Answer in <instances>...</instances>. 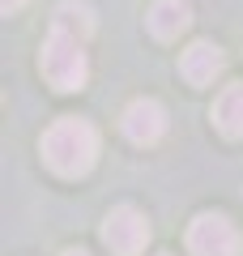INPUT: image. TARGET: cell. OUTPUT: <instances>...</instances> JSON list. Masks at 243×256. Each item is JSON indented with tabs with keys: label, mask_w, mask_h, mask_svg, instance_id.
I'll return each instance as SVG.
<instances>
[{
	"label": "cell",
	"mask_w": 243,
	"mask_h": 256,
	"mask_svg": "<svg viewBox=\"0 0 243 256\" xmlns=\"http://www.w3.org/2000/svg\"><path fill=\"white\" fill-rule=\"evenodd\" d=\"M43 162L64 180H81L90 175L98 162V128L90 120L77 116H60L52 128L43 132Z\"/></svg>",
	"instance_id": "obj_1"
},
{
	"label": "cell",
	"mask_w": 243,
	"mask_h": 256,
	"mask_svg": "<svg viewBox=\"0 0 243 256\" xmlns=\"http://www.w3.org/2000/svg\"><path fill=\"white\" fill-rule=\"evenodd\" d=\"M43 77L56 86V90H81V86L90 82V60H86V43L77 34H64V30H52L43 43Z\"/></svg>",
	"instance_id": "obj_2"
},
{
	"label": "cell",
	"mask_w": 243,
	"mask_h": 256,
	"mask_svg": "<svg viewBox=\"0 0 243 256\" xmlns=\"http://www.w3.org/2000/svg\"><path fill=\"white\" fill-rule=\"evenodd\" d=\"M243 235L226 214H196L188 226V256H239Z\"/></svg>",
	"instance_id": "obj_3"
},
{
	"label": "cell",
	"mask_w": 243,
	"mask_h": 256,
	"mask_svg": "<svg viewBox=\"0 0 243 256\" xmlns=\"http://www.w3.org/2000/svg\"><path fill=\"white\" fill-rule=\"evenodd\" d=\"M102 244L111 248V256H141L150 244V222L132 205H116L102 218Z\"/></svg>",
	"instance_id": "obj_4"
},
{
	"label": "cell",
	"mask_w": 243,
	"mask_h": 256,
	"mask_svg": "<svg viewBox=\"0 0 243 256\" xmlns=\"http://www.w3.org/2000/svg\"><path fill=\"white\" fill-rule=\"evenodd\" d=\"M124 137L132 141V146H154V141H162V132H166V111H162L158 98H136L128 102L124 111Z\"/></svg>",
	"instance_id": "obj_5"
},
{
	"label": "cell",
	"mask_w": 243,
	"mask_h": 256,
	"mask_svg": "<svg viewBox=\"0 0 243 256\" xmlns=\"http://www.w3.org/2000/svg\"><path fill=\"white\" fill-rule=\"evenodd\" d=\"M226 68V56L218 43H209V38H200V43H192L188 52L180 56V73L188 86H214V77Z\"/></svg>",
	"instance_id": "obj_6"
},
{
	"label": "cell",
	"mask_w": 243,
	"mask_h": 256,
	"mask_svg": "<svg viewBox=\"0 0 243 256\" xmlns=\"http://www.w3.org/2000/svg\"><path fill=\"white\" fill-rule=\"evenodd\" d=\"M145 22H150V34L154 38L171 43V38H180L184 30L192 26V4H188V0H154Z\"/></svg>",
	"instance_id": "obj_7"
},
{
	"label": "cell",
	"mask_w": 243,
	"mask_h": 256,
	"mask_svg": "<svg viewBox=\"0 0 243 256\" xmlns=\"http://www.w3.org/2000/svg\"><path fill=\"white\" fill-rule=\"evenodd\" d=\"M214 124H218L222 137L243 141V82H230L214 98Z\"/></svg>",
	"instance_id": "obj_8"
},
{
	"label": "cell",
	"mask_w": 243,
	"mask_h": 256,
	"mask_svg": "<svg viewBox=\"0 0 243 256\" xmlns=\"http://www.w3.org/2000/svg\"><path fill=\"white\" fill-rule=\"evenodd\" d=\"M94 26H98V18H94V9L86 4V0H60V4L52 9V30L77 34L81 43L94 34Z\"/></svg>",
	"instance_id": "obj_9"
},
{
	"label": "cell",
	"mask_w": 243,
	"mask_h": 256,
	"mask_svg": "<svg viewBox=\"0 0 243 256\" xmlns=\"http://www.w3.org/2000/svg\"><path fill=\"white\" fill-rule=\"evenodd\" d=\"M22 4H26V0H0V9H4V13H18Z\"/></svg>",
	"instance_id": "obj_10"
},
{
	"label": "cell",
	"mask_w": 243,
	"mask_h": 256,
	"mask_svg": "<svg viewBox=\"0 0 243 256\" xmlns=\"http://www.w3.org/2000/svg\"><path fill=\"white\" fill-rule=\"evenodd\" d=\"M60 256H90V252H81V248H68V252H60Z\"/></svg>",
	"instance_id": "obj_11"
},
{
	"label": "cell",
	"mask_w": 243,
	"mask_h": 256,
	"mask_svg": "<svg viewBox=\"0 0 243 256\" xmlns=\"http://www.w3.org/2000/svg\"><path fill=\"white\" fill-rule=\"evenodd\" d=\"M158 256H171V252H158Z\"/></svg>",
	"instance_id": "obj_12"
}]
</instances>
